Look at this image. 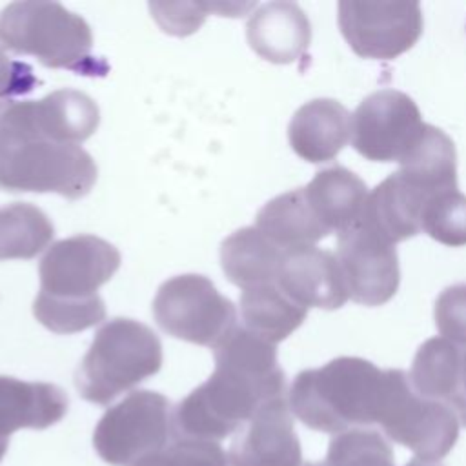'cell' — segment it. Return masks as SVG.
<instances>
[{
	"label": "cell",
	"mask_w": 466,
	"mask_h": 466,
	"mask_svg": "<svg viewBox=\"0 0 466 466\" xmlns=\"http://www.w3.org/2000/svg\"><path fill=\"white\" fill-rule=\"evenodd\" d=\"M7 446H9V441L7 439H0V461L4 459V455L7 451Z\"/></svg>",
	"instance_id": "obj_36"
},
{
	"label": "cell",
	"mask_w": 466,
	"mask_h": 466,
	"mask_svg": "<svg viewBox=\"0 0 466 466\" xmlns=\"http://www.w3.org/2000/svg\"><path fill=\"white\" fill-rule=\"evenodd\" d=\"M275 284L306 309H339L348 300L335 253L315 246L284 251Z\"/></svg>",
	"instance_id": "obj_15"
},
{
	"label": "cell",
	"mask_w": 466,
	"mask_h": 466,
	"mask_svg": "<svg viewBox=\"0 0 466 466\" xmlns=\"http://www.w3.org/2000/svg\"><path fill=\"white\" fill-rule=\"evenodd\" d=\"M153 315L167 335L209 348L218 346L237 328L233 302L202 275L166 280L155 295Z\"/></svg>",
	"instance_id": "obj_8"
},
{
	"label": "cell",
	"mask_w": 466,
	"mask_h": 466,
	"mask_svg": "<svg viewBox=\"0 0 466 466\" xmlns=\"http://www.w3.org/2000/svg\"><path fill=\"white\" fill-rule=\"evenodd\" d=\"M55 229L36 206L15 202L0 208V260L33 258L53 240Z\"/></svg>",
	"instance_id": "obj_26"
},
{
	"label": "cell",
	"mask_w": 466,
	"mask_h": 466,
	"mask_svg": "<svg viewBox=\"0 0 466 466\" xmlns=\"http://www.w3.org/2000/svg\"><path fill=\"white\" fill-rule=\"evenodd\" d=\"M384 370L360 357H337L300 371L289 388L291 413L308 428L342 433L375 424Z\"/></svg>",
	"instance_id": "obj_2"
},
{
	"label": "cell",
	"mask_w": 466,
	"mask_h": 466,
	"mask_svg": "<svg viewBox=\"0 0 466 466\" xmlns=\"http://www.w3.org/2000/svg\"><path fill=\"white\" fill-rule=\"evenodd\" d=\"M348 299L373 308L393 299L400 282L399 257L393 244L360 220L339 233L335 251Z\"/></svg>",
	"instance_id": "obj_13"
},
{
	"label": "cell",
	"mask_w": 466,
	"mask_h": 466,
	"mask_svg": "<svg viewBox=\"0 0 466 466\" xmlns=\"http://www.w3.org/2000/svg\"><path fill=\"white\" fill-rule=\"evenodd\" d=\"M426 122L411 96L399 89L370 93L351 115V146L371 162H400Z\"/></svg>",
	"instance_id": "obj_11"
},
{
	"label": "cell",
	"mask_w": 466,
	"mask_h": 466,
	"mask_svg": "<svg viewBox=\"0 0 466 466\" xmlns=\"http://www.w3.org/2000/svg\"><path fill=\"white\" fill-rule=\"evenodd\" d=\"M149 9L160 27L173 35H189L209 15L208 4L195 2H153Z\"/></svg>",
	"instance_id": "obj_32"
},
{
	"label": "cell",
	"mask_w": 466,
	"mask_h": 466,
	"mask_svg": "<svg viewBox=\"0 0 466 466\" xmlns=\"http://www.w3.org/2000/svg\"><path fill=\"white\" fill-rule=\"evenodd\" d=\"M255 228L282 251L315 246L329 235L311 211L302 187L286 191L264 204L257 213Z\"/></svg>",
	"instance_id": "obj_21"
},
{
	"label": "cell",
	"mask_w": 466,
	"mask_h": 466,
	"mask_svg": "<svg viewBox=\"0 0 466 466\" xmlns=\"http://www.w3.org/2000/svg\"><path fill=\"white\" fill-rule=\"evenodd\" d=\"M35 78L31 69L20 62H15L0 47V100L29 91Z\"/></svg>",
	"instance_id": "obj_33"
},
{
	"label": "cell",
	"mask_w": 466,
	"mask_h": 466,
	"mask_svg": "<svg viewBox=\"0 0 466 466\" xmlns=\"http://www.w3.org/2000/svg\"><path fill=\"white\" fill-rule=\"evenodd\" d=\"M304 466H395L393 450L375 430L355 428L335 435L319 462Z\"/></svg>",
	"instance_id": "obj_27"
},
{
	"label": "cell",
	"mask_w": 466,
	"mask_h": 466,
	"mask_svg": "<svg viewBox=\"0 0 466 466\" xmlns=\"http://www.w3.org/2000/svg\"><path fill=\"white\" fill-rule=\"evenodd\" d=\"M215 350V371L173 411L178 437L222 441L238 431L268 400L286 397L275 344L235 328Z\"/></svg>",
	"instance_id": "obj_1"
},
{
	"label": "cell",
	"mask_w": 466,
	"mask_h": 466,
	"mask_svg": "<svg viewBox=\"0 0 466 466\" xmlns=\"http://www.w3.org/2000/svg\"><path fill=\"white\" fill-rule=\"evenodd\" d=\"M422 231L439 244L466 246V195L459 187L431 195L422 209Z\"/></svg>",
	"instance_id": "obj_28"
},
{
	"label": "cell",
	"mask_w": 466,
	"mask_h": 466,
	"mask_svg": "<svg viewBox=\"0 0 466 466\" xmlns=\"http://www.w3.org/2000/svg\"><path fill=\"white\" fill-rule=\"evenodd\" d=\"M428 198V193L397 169L368 193L359 220L395 246L422 231V209Z\"/></svg>",
	"instance_id": "obj_16"
},
{
	"label": "cell",
	"mask_w": 466,
	"mask_h": 466,
	"mask_svg": "<svg viewBox=\"0 0 466 466\" xmlns=\"http://www.w3.org/2000/svg\"><path fill=\"white\" fill-rule=\"evenodd\" d=\"M120 253L95 235H75L55 242L40 260V293L56 300H89L98 297L118 269Z\"/></svg>",
	"instance_id": "obj_12"
},
{
	"label": "cell",
	"mask_w": 466,
	"mask_h": 466,
	"mask_svg": "<svg viewBox=\"0 0 466 466\" xmlns=\"http://www.w3.org/2000/svg\"><path fill=\"white\" fill-rule=\"evenodd\" d=\"M246 36L249 47L268 62L291 64L311 42V24L295 2H269L251 13Z\"/></svg>",
	"instance_id": "obj_18"
},
{
	"label": "cell",
	"mask_w": 466,
	"mask_h": 466,
	"mask_svg": "<svg viewBox=\"0 0 466 466\" xmlns=\"http://www.w3.org/2000/svg\"><path fill=\"white\" fill-rule=\"evenodd\" d=\"M160 366L158 337L146 324L118 317L96 331L76 370L75 384L87 402L106 406L153 377Z\"/></svg>",
	"instance_id": "obj_3"
},
{
	"label": "cell",
	"mask_w": 466,
	"mask_h": 466,
	"mask_svg": "<svg viewBox=\"0 0 466 466\" xmlns=\"http://www.w3.org/2000/svg\"><path fill=\"white\" fill-rule=\"evenodd\" d=\"M0 47L47 67L86 71L93 35L87 22L56 2H13L0 13Z\"/></svg>",
	"instance_id": "obj_4"
},
{
	"label": "cell",
	"mask_w": 466,
	"mask_h": 466,
	"mask_svg": "<svg viewBox=\"0 0 466 466\" xmlns=\"http://www.w3.org/2000/svg\"><path fill=\"white\" fill-rule=\"evenodd\" d=\"M175 437L169 400L138 390L111 406L96 422L93 448L109 466H135Z\"/></svg>",
	"instance_id": "obj_7"
},
{
	"label": "cell",
	"mask_w": 466,
	"mask_h": 466,
	"mask_svg": "<svg viewBox=\"0 0 466 466\" xmlns=\"http://www.w3.org/2000/svg\"><path fill=\"white\" fill-rule=\"evenodd\" d=\"M98 120L96 102L76 89H58L40 100L11 102L0 107L4 146L29 140L80 146L96 131Z\"/></svg>",
	"instance_id": "obj_9"
},
{
	"label": "cell",
	"mask_w": 466,
	"mask_h": 466,
	"mask_svg": "<svg viewBox=\"0 0 466 466\" xmlns=\"http://www.w3.org/2000/svg\"><path fill=\"white\" fill-rule=\"evenodd\" d=\"M306 315L308 309L291 300L275 282L244 289L240 297L242 328L275 346L289 337Z\"/></svg>",
	"instance_id": "obj_24"
},
{
	"label": "cell",
	"mask_w": 466,
	"mask_h": 466,
	"mask_svg": "<svg viewBox=\"0 0 466 466\" xmlns=\"http://www.w3.org/2000/svg\"><path fill=\"white\" fill-rule=\"evenodd\" d=\"M228 459L231 466H302V448L286 397L257 410L237 431Z\"/></svg>",
	"instance_id": "obj_14"
},
{
	"label": "cell",
	"mask_w": 466,
	"mask_h": 466,
	"mask_svg": "<svg viewBox=\"0 0 466 466\" xmlns=\"http://www.w3.org/2000/svg\"><path fill=\"white\" fill-rule=\"evenodd\" d=\"M375 424L424 462L444 459L459 439L455 411L441 400L419 395L402 370H384Z\"/></svg>",
	"instance_id": "obj_5"
},
{
	"label": "cell",
	"mask_w": 466,
	"mask_h": 466,
	"mask_svg": "<svg viewBox=\"0 0 466 466\" xmlns=\"http://www.w3.org/2000/svg\"><path fill=\"white\" fill-rule=\"evenodd\" d=\"M439 333L459 348L466 346V282L444 288L433 308Z\"/></svg>",
	"instance_id": "obj_31"
},
{
	"label": "cell",
	"mask_w": 466,
	"mask_h": 466,
	"mask_svg": "<svg viewBox=\"0 0 466 466\" xmlns=\"http://www.w3.org/2000/svg\"><path fill=\"white\" fill-rule=\"evenodd\" d=\"M302 189L328 233H340L353 226L360 218L370 193L364 180L342 166L319 171Z\"/></svg>",
	"instance_id": "obj_20"
},
{
	"label": "cell",
	"mask_w": 466,
	"mask_h": 466,
	"mask_svg": "<svg viewBox=\"0 0 466 466\" xmlns=\"http://www.w3.org/2000/svg\"><path fill=\"white\" fill-rule=\"evenodd\" d=\"M4 153V138H2V131H0V157Z\"/></svg>",
	"instance_id": "obj_37"
},
{
	"label": "cell",
	"mask_w": 466,
	"mask_h": 466,
	"mask_svg": "<svg viewBox=\"0 0 466 466\" xmlns=\"http://www.w3.org/2000/svg\"><path fill=\"white\" fill-rule=\"evenodd\" d=\"M462 350L444 337L424 340L413 357L408 373L413 390L431 400H441L450 406L457 386Z\"/></svg>",
	"instance_id": "obj_25"
},
{
	"label": "cell",
	"mask_w": 466,
	"mask_h": 466,
	"mask_svg": "<svg viewBox=\"0 0 466 466\" xmlns=\"http://www.w3.org/2000/svg\"><path fill=\"white\" fill-rule=\"evenodd\" d=\"M399 164V171L430 197L457 189L455 144L442 129L431 124L424 126L419 140Z\"/></svg>",
	"instance_id": "obj_23"
},
{
	"label": "cell",
	"mask_w": 466,
	"mask_h": 466,
	"mask_svg": "<svg viewBox=\"0 0 466 466\" xmlns=\"http://www.w3.org/2000/svg\"><path fill=\"white\" fill-rule=\"evenodd\" d=\"M282 249L255 226L229 235L220 246V264L226 277L242 289L273 284Z\"/></svg>",
	"instance_id": "obj_22"
},
{
	"label": "cell",
	"mask_w": 466,
	"mask_h": 466,
	"mask_svg": "<svg viewBox=\"0 0 466 466\" xmlns=\"http://www.w3.org/2000/svg\"><path fill=\"white\" fill-rule=\"evenodd\" d=\"M226 451L213 441L175 435L164 448L135 466H228Z\"/></svg>",
	"instance_id": "obj_30"
},
{
	"label": "cell",
	"mask_w": 466,
	"mask_h": 466,
	"mask_svg": "<svg viewBox=\"0 0 466 466\" xmlns=\"http://www.w3.org/2000/svg\"><path fill=\"white\" fill-rule=\"evenodd\" d=\"M33 313L47 329L69 335L100 324L106 319V306L100 295L89 300H56L36 295Z\"/></svg>",
	"instance_id": "obj_29"
},
{
	"label": "cell",
	"mask_w": 466,
	"mask_h": 466,
	"mask_svg": "<svg viewBox=\"0 0 466 466\" xmlns=\"http://www.w3.org/2000/svg\"><path fill=\"white\" fill-rule=\"evenodd\" d=\"M96 182V164L80 146L29 140L4 146L0 187L58 193L69 200L87 195Z\"/></svg>",
	"instance_id": "obj_6"
},
{
	"label": "cell",
	"mask_w": 466,
	"mask_h": 466,
	"mask_svg": "<svg viewBox=\"0 0 466 466\" xmlns=\"http://www.w3.org/2000/svg\"><path fill=\"white\" fill-rule=\"evenodd\" d=\"M337 22L355 55L391 60L410 51L422 35V9L406 0H342Z\"/></svg>",
	"instance_id": "obj_10"
},
{
	"label": "cell",
	"mask_w": 466,
	"mask_h": 466,
	"mask_svg": "<svg viewBox=\"0 0 466 466\" xmlns=\"http://www.w3.org/2000/svg\"><path fill=\"white\" fill-rule=\"evenodd\" d=\"M288 140L302 160L328 162L351 140V115L335 98H313L291 116Z\"/></svg>",
	"instance_id": "obj_17"
},
{
	"label": "cell",
	"mask_w": 466,
	"mask_h": 466,
	"mask_svg": "<svg viewBox=\"0 0 466 466\" xmlns=\"http://www.w3.org/2000/svg\"><path fill=\"white\" fill-rule=\"evenodd\" d=\"M406 466H441L437 462H424V461H419V459H411Z\"/></svg>",
	"instance_id": "obj_35"
},
{
	"label": "cell",
	"mask_w": 466,
	"mask_h": 466,
	"mask_svg": "<svg viewBox=\"0 0 466 466\" xmlns=\"http://www.w3.org/2000/svg\"><path fill=\"white\" fill-rule=\"evenodd\" d=\"M67 395L49 382H27L0 375V439L31 428L46 430L67 413Z\"/></svg>",
	"instance_id": "obj_19"
},
{
	"label": "cell",
	"mask_w": 466,
	"mask_h": 466,
	"mask_svg": "<svg viewBox=\"0 0 466 466\" xmlns=\"http://www.w3.org/2000/svg\"><path fill=\"white\" fill-rule=\"evenodd\" d=\"M450 408L455 411L457 419L466 426V350H462L461 370H459L455 391L450 400Z\"/></svg>",
	"instance_id": "obj_34"
}]
</instances>
